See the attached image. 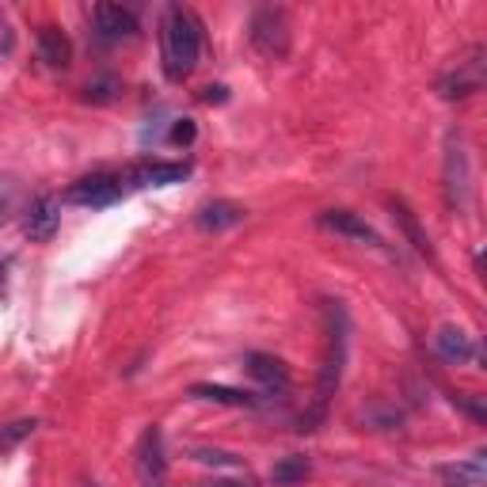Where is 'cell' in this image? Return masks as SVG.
I'll return each mask as SVG.
<instances>
[{
	"label": "cell",
	"mask_w": 487,
	"mask_h": 487,
	"mask_svg": "<svg viewBox=\"0 0 487 487\" xmlns=\"http://www.w3.org/2000/svg\"><path fill=\"white\" fill-rule=\"evenodd\" d=\"M251 46L259 50L263 58H286L290 54V19L282 8H259L251 16Z\"/></svg>",
	"instance_id": "obj_4"
},
{
	"label": "cell",
	"mask_w": 487,
	"mask_h": 487,
	"mask_svg": "<svg viewBox=\"0 0 487 487\" xmlns=\"http://www.w3.org/2000/svg\"><path fill=\"white\" fill-rule=\"evenodd\" d=\"M480 84H483V46H476L469 61H461L453 73L438 80V91H442V100H469L472 91H480Z\"/></svg>",
	"instance_id": "obj_8"
},
{
	"label": "cell",
	"mask_w": 487,
	"mask_h": 487,
	"mask_svg": "<svg viewBox=\"0 0 487 487\" xmlns=\"http://www.w3.org/2000/svg\"><path fill=\"white\" fill-rule=\"evenodd\" d=\"M35 42H38V61L42 65H50V69L73 65V42H69V35L58 27V23H42Z\"/></svg>",
	"instance_id": "obj_14"
},
{
	"label": "cell",
	"mask_w": 487,
	"mask_h": 487,
	"mask_svg": "<svg viewBox=\"0 0 487 487\" xmlns=\"http://www.w3.org/2000/svg\"><path fill=\"white\" fill-rule=\"evenodd\" d=\"M388 206H392V217H397L400 233L408 237V244L419 251V255H427V259H434V244H430V237L423 233V225H419V217H415L411 206H408L404 198H388Z\"/></svg>",
	"instance_id": "obj_17"
},
{
	"label": "cell",
	"mask_w": 487,
	"mask_h": 487,
	"mask_svg": "<svg viewBox=\"0 0 487 487\" xmlns=\"http://www.w3.org/2000/svg\"><path fill=\"white\" fill-rule=\"evenodd\" d=\"M202 100H206V103H225V100H228V88H221V84L202 88Z\"/></svg>",
	"instance_id": "obj_26"
},
{
	"label": "cell",
	"mask_w": 487,
	"mask_h": 487,
	"mask_svg": "<svg viewBox=\"0 0 487 487\" xmlns=\"http://www.w3.org/2000/svg\"><path fill=\"white\" fill-rule=\"evenodd\" d=\"M244 369L270 392V397H286V392H290V369H286L282 358L263 355V351H248L244 355Z\"/></svg>",
	"instance_id": "obj_10"
},
{
	"label": "cell",
	"mask_w": 487,
	"mask_h": 487,
	"mask_svg": "<svg viewBox=\"0 0 487 487\" xmlns=\"http://www.w3.org/2000/svg\"><path fill=\"white\" fill-rule=\"evenodd\" d=\"M160 54H164V77L168 80H187L202 54V23L191 8L168 5L164 23H160Z\"/></svg>",
	"instance_id": "obj_2"
},
{
	"label": "cell",
	"mask_w": 487,
	"mask_h": 487,
	"mask_svg": "<svg viewBox=\"0 0 487 487\" xmlns=\"http://www.w3.org/2000/svg\"><path fill=\"white\" fill-rule=\"evenodd\" d=\"M438 476H442L450 487H483V480H487V461H483V453H472L469 461L442 465V469H438Z\"/></svg>",
	"instance_id": "obj_18"
},
{
	"label": "cell",
	"mask_w": 487,
	"mask_h": 487,
	"mask_svg": "<svg viewBox=\"0 0 487 487\" xmlns=\"http://www.w3.org/2000/svg\"><path fill=\"white\" fill-rule=\"evenodd\" d=\"M472 191V172H469V149L461 130L446 133V153H442V195L450 210H465Z\"/></svg>",
	"instance_id": "obj_3"
},
{
	"label": "cell",
	"mask_w": 487,
	"mask_h": 487,
	"mask_svg": "<svg viewBox=\"0 0 487 487\" xmlns=\"http://www.w3.org/2000/svg\"><path fill=\"white\" fill-rule=\"evenodd\" d=\"M453 404H457V408H465L476 423H483V419H487V408H483L476 397H465V392H457V397H453Z\"/></svg>",
	"instance_id": "obj_24"
},
{
	"label": "cell",
	"mask_w": 487,
	"mask_h": 487,
	"mask_svg": "<svg viewBox=\"0 0 487 487\" xmlns=\"http://www.w3.org/2000/svg\"><path fill=\"white\" fill-rule=\"evenodd\" d=\"M191 397L206 400V404H225V408H259V397H255V392H244L233 385H214V381L191 385Z\"/></svg>",
	"instance_id": "obj_16"
},
{
	"label": "cell",
	"mask_w": 487,
	"mask_h": 487,
	"mask_svg": "<svg viewBox=\"0 0 487 487\" xmlns=\"http://www.w3.org/2000/svg\"><path fill=\"white\" fill-rule=\"evenodd\" d=\"M210 487H240V483H210Z\"/></svg>",
	"instance_id": "obj_27"
},
{
	"label": "cell",
	"mask_w": 487,
	"mask_h": 487,
	"mask_svg": "<svg viewBox=\"0 0 487 487\" xmlns=\"http://www.w3.org/2000/svg\"><path fill=\"white\" fill-rule=\"evenodd\" d=\"M0 221H5V198H0Z\"/></svg>",
	"instance_id": "obj_28"
},
{
	"label": "cell",
	"mask_w": 487,
	"mask_h": 487,
	"mask_svg": "<svg viewBox=\"0 0 487 487\" xmlns=\"http://www.w3.org/2000/svg\"><path fill=\"white\" fill-rule=\"evenodd\" d=\"M91 19H96V31L103 42H122V38L137 35V16L122 5H111V0H100V5L91 8Z\"/></svg>",
	"instance_id": "obj_11"
},
{
	"label": "cell",
	"mask_w": 487,
	"mask_h": 487,
	"mask_svg": "<svg viewBox=\"0 0 487 487\" xmlns=\"http://www.w3.org/2000/svg\"><path fill=\"white\" fill-rule=\"evenodd\" d=\"M114 96H119V80H114V77H100V80H91L84 88V100L88 103H111Z\"/></svg>",
	"instance_id": "obj_22"
},
{
	"label": "cell",
	"mask_w": 487,
	"mask_h": 487,
	"mask_svg": "<svg viewBox=\"0 0 487 487\" xmlns=\"http://www.w3.org/2000/svg\"><path fill=\"white\" fill-rule=\"evenodd\" d=\"M12 50H16V31H12V19H8V12L0 8V61H5Z\"/></svg>",
	"instance_id": "obj_23"
},
{
	"label": "cell",
	"mask_w": 487,
	"mask_h": 487,
	"mask_svg": "<svg viewBox=\"0 0 487 487\" xmlns=\"http://www.w3.org/2000/svg\"><path fill=\"white\" fill-rule=\"evenodd\" d=\"M191 175V164H179V160H145L130 172H122L126 191L130 187H172V183H183Z\"/></svg>",
	"instance_id": "obj_7"
},
{
	"label": "cell",
	"mask_w": 487,
	"mask_h": 487,
	"mask_svg": "<svg viewBox=\"0 0 487 487\" xmlns=\"http://www.w3.org/2000/svg\"><path fill=\"white\" fill-rule=\"evenodd\" d=\"M323 332H328V346H323V365H320V381H316V404L309 415H301L297 430H316L323 419L332 397L343 385V369H346V346H351V316H346L343 301H323Z\"/></svg>",
	"instance_id": "obj_1"
},
{
	"label": "cell",
	"mask_w": 487,
	"mask_h": 487,
	"mask_svg": "<svg viewBox=\"0 0 487 487\" xmlns=\"http://www.w3.org/2000/svg\"><path fill=\"white\" fill-rule=\"evenodd\" d=\"M133 465H137V480H142V487H164V480H168V457H164V434H160V427H149L142 434Z\"/></svg>",
	"instance_id": "obj_6"
},
{
	"label": "cell",
	"mask_w": 487,
	"mask_h": 487,
	"mask_svg": "<svg viewBox=\"0 0 487 487\" xmlns=\"http://www.w3.org/2000/svg\"><path fill=\"white\" fill-rule=\"evenodd\" d=\"M316 225L328 228V233H339V237H351V240L381 248V233L365 217H358L355 210H323V214H316Z\"/></svg>",
	"instance_id": "obj_12"
},
{
	"label": "cell",
	"mask_w": 487,
	"mask_h": 487,
	"mask_svg": "<svg viewBox=\"0 0 487 487\" xmlns=\"http://www.w3.org/2000/svg\"><path fill=\"white\" fill-rule=\"evenodd\" d=\"M191 457L198 461V465H210V469H244V461L237 453L228 450H214V446H195Z\"/></svg>",
	"instance_id": "obj_20"
},
{
	"label": "cell",
	"mask_w": 487,
	"mask_h": 487,
	"mask_svg": "<svg viewBox=\"0 0 487 487\" xmlns=\"http://www.w3.org/2000/svg\"><path fill=\"white\" fill-rule=\"evenodd\" d=\"M195 133H198V130H195L191 119H179V122L172 126V142H175V145H191V142H195Z\"/></svg>",
	"instance_id": "obj_25"
},
{
	"label": "cell",
	"mask_w": 487,
	"mask_h": 487,
	"mask_svg": "<svg viewBox=\"0 0 487 487\" xmlns=\"http://www.w3.org/2000/svg\"><path fill=\"white\" fill-rule=\"evenodd\" d=\"M38 430V419H16V423H5L0 427V453H12L23 438H31Z\"/></svg>",
	"instance_id": "obj_21"
},
{
	"label": "cell",
	"mask_w": 487,
	"mask_h": 487,
	"mask_svg": "<svg viewBox=\"0 0 487 487\" xmlns=\"http://www.w3.org/2000/svg\"><path fill=\"white\" fill-rule=\"evenodd\" d=\"M0 282H5V267H0Z\"/></svg>",
	"instance_id": "obj_29"
},
{
	"label": "cell",
	"mask_w": 487,
	"mask_h": 487,
	"mask_svg": "<svg viewBox=\"0 0 487 487\" xmlns=\"http://www.w3.org/2000/svg\"><path fill=\"white\" fill-rule=\"evenodd\" d=\"M312 472L309 465V457H301V453H290L282 461H274V469H270V483L274 487H293V483H305Z\"/></svg>",
	"instance_id": "obj_19"
},
{
	"label": "cell",
	"mask_w": 487,
	"mask_h": 487,
	"mask_svg": "<svg viewBox=\"0 0 487 487\" xmlns=\"http://www.w3.org/2000/svg\"><path fill=\"white\" fill-rule=\"evenodd\" d=\"M126 195V179L122 172H91L84 179H77L73 187L65 191V202H73V206H114Z\"/></svg>",
	"instance_id": "obj_5"
},
{
	"label": "cell",
	"mask_w": 487,
	"mask_h": 487,
	"mask_svg": "<svg viewBox=\"0 0 487 487\" xmlns=\"http://www.w3.org/2000/svg\"><path fill=\"white\" fill-rule=\"evenodd\" d=\"M61 225V198L58 195H38L31 206H27V217H23V233H27L35 244L50 240Z\"/></svg>",
	"instance_id": "obj_9"
},
{
	"label": "cell",
	"mask_w": 487,
	"mask_h": 487,
	"mask_svg": "<svg viewBox=\"0 0 487 487\" xmlns=\"http://www.w3.org/2000/svg\"><path fill=\"white\" fill-rule=\"evenodd\" d=\"M434 351L442 362H453V365H465V362H483L480 355V346L469 332H461V328H442L434 335Z\"/></svg>",
	"instance_id": "obj_13"
},
{
	"label": "cell",
	"mask_w": 487,
	"mask_h": 487,
	"mask_svg": "<svg viewBox=\"0 0 487 487\" xmlns=\"http://www.w3.org/2000/svg\"><path fill=\"white\" fill-rule=\"evenodd\" d=\"M248 217V210L240 202H228V198H217V202H206L202 210L195 214V225L202 233H225V228H233Z\"/></svg>",
	"instance_id": "obj_15"
}]
</instances>
